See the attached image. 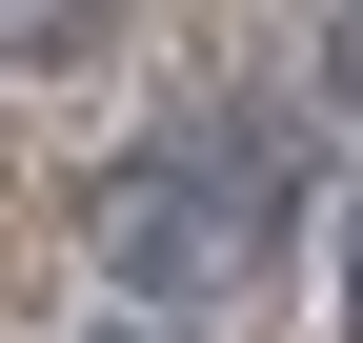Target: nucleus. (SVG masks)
<instances>
[{
    "instance_id": "nucleus-5",
    "label": "nucleus",
    "mask_w": 363,
    "mask_h": 343,
    "mask_svg": "<svg viewBox=\"0 0 363 343\" xmlns=\"http://www.w3.org/2000/svg\"><path fill=\"white\" fill-rule=\"evenodd\" d=\"M343 21H363V0H343Z\"/></svg>"
},
{
    "instance_id": "nucleus-3",
    "label": "nucleus",
    "mask_w": 363,
    "mask_h": 343,
    "mask_svg": "<svg viewBox=\"0 0 363 343\" xmlns=\"http://www.w3.org/2000/svg\"><path fill=\"white\" fill-rule=\"evenodd\" d=\"M343 343H363V223H343Z\"/></svg>"
},
{
    "instance_id": "nucleus-1",
    "label": "nucleus",
    "mask_w": 363,
    "mask_h": 343,
    "mask_svg": "<svg viewBox=\"0 0 363 343\" xmlns=\"http://www.w3.org/2000/svg\"><path fill=\"white\" fill-rule=\"evenodd\" d=\"M283 202H303V162L262 142V121H162V142L101 162V283L142 323H202L222 283L283 263Z\"/></svg>"
},
{
    "instance_id": "nucleus-4",
    "label": "nucleus",
    "mask_w": 363,
    "mask_h": 343,
    "mask_svg": "<svg viewBox=\"0 0 363 343\" xmlns=\"http://www.w3.org/2000/svg\"><path fill=\"white\" fill-rule=\"evenodd\" d=\"M121 343H162V323H121Z\"/></svg>"
},
{
    "instance_id": "nucleus-2",
    "label": "nucleus",
    "mask_w": 363,
    "mask_h": 343,
    "mask_svg": "<svg viewBox=\"0 0 363 343\" xmlns=\"http://www.w3.org/2000/svg\"><path fill=\"white\" fill-rule=\"evenodd\" d=\"M101 21H121V0H0V61H81Z\"/></svg>"
}]
</instances>
